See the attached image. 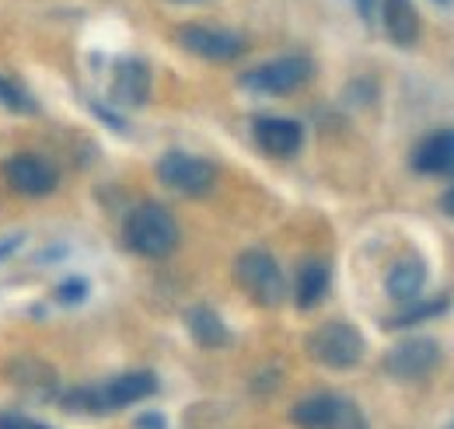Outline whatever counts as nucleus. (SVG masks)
Returning a JSON list of instances; mask_svg holds the SVG:
<instances>
[{
    "label": "nucleus",
    "instance_id": "412c9836",
    "mask_svg": "<svg viewBox=\"0 0 454 429\" xmlns=\"http://www.w3.org/2000/svg\"><path fill=\"white\" fill-rule=\"evenodd\" d=\"M140 426L144 429H165V419H158V416H144V419H140Z\"/></svg>",
    "mask_w": 454,
    "mask_h": 429
},
{
    "label": "nucleus",
    "instance_id": "4468645a",
    "mask_svg": "<svg viewBox=\"0 0 454 429\" xmlns=\"http://www.w3.org/2000/svg\"><path fill=\"white\" fill-rule=\"evenodd\" d=\"M151 95V70L140 59H126L119 63L113 81V98L119 105H144Z\"/></svg>",
    "mask_w": 454,
    "mask_h": 429
},
{
    "label": "nucleus",
    "instance_id": "9b49d317",
    "mask_svg": "<svg viewBox=\"0 0 454 429\" xmlns=\"http://www.w3.org/2000/svg\"><path fill=\"white\" fill-rule=\"evenodd\" d=\"M255 144L273 158H294L304 144V129L284 115H262L255 119Z\"/></svg>",
    "mask_w": 454,
    "mask_h": 429
},
{
    "label": "nucleus",
    "instance_id": "6e6552de",
    "mask_svg": "<svg viewBox=\"0 0 454 429\" xmlns=\"http://www.w3.org/2000/svg\"><path fill=\"white\" fill-rule=\"evenodd\" d=\"M308 81H311V59L308 56H280V59H270V63L248 70L241 77V88L259 91V95H286Z\"/></svg>",
    "mask_w": 454,
    "mask_h": 429
},
{
    "label": "nucleus",
    "instance_id": "6ab92c4d",
    "mask_svg": "<svg viewBox=\"0 0 454 429\" xmlns=\"http://www.w3.org/2000/svg\"><path fill=\"white\" fill-rule=\"evenodd\" d=\"M444 308H448V300H434V304H419V308L412 304V308H405V311H402L398 318H392L388 324H392V328H402V324L423 322V318H434V315H441Z\"/></svg>",
    "mask_w": 454,
    "mask_h": 429
},
{
    "label": "nucleus",
    "instance_id": "f8f14e48",
    "mask_svg": "<svg viewBox=\"0 0 454 429\" xmlns=\"http://www.w3.org/2000/svg\"><path fill=\"white\" fill-rule=\"evenodd\" d=\"M385 286H388V297L392 300H398V304H416L423 297V290H427V262L419 255L398 259L395 266L388 269Z\"/></svg>",
    "mask_w": 454,
    "mask_h": 429
},
{
    "label": "nucleus",
    "instance_id": "b1692460",
    "mask_svg": "<svg viewBox=\"0 0 454 429\" xmlns=\"http://www.w3.org/2000/svg\"><path fill=\"white\" fill-rule=\"evenodd\" d=\"M451 429H454V423H451Z\"/></svg>",
    "mask_w": 454,
    "mask_h": 429
},
{
    "label": "nucleus",
    "instance_id": "f03ea898",
    "mask_svg": "<svg viewBox=\"0 0 454 429\" xmlns=\"http://www.w3.org/2000/svg\"><path fill=\"white\" fill-rule=\"evenodd\" d=\"M158 391V380L147 370H129V374H119L106 384H95V387H81L74 394H67V405L70 409H84V412H119L126 405H137L144 398H151Z\"/></svg>",
    "mask_w": 454,
    "mask_h": 429
},
{
    "label": "nucleus",
    "instance_id": "1a4fd4ad",
    "mask_svg": "<svg viewBox=\"0 0 454 429\" xmlns=\"http://www.w3.org/2000/svg\"><path fill=\"white\" fill-rule=\"evenodd\" d=\"M437 363H441V346L434 339H405L385 356V374H392L395 380H419L434 374Z\"/></svg>",
    "mask_w": 454,
    "mask_h": 429
},
{
    "label": "nucleus",
    "instance_id": "0eeeda50",
    "mask_svg": "<svg viewBox=\"0 0 454 429\" xmlns=\"http://www.w3.org/2000/svg\"><path fill=\"white\" fill-rule=\"evenodd\" d=\"M4 182L28 196V199H39V196H50L59 185V168L46 154H35V151H21L14 158L4 161Z\"/></svg>",
    "mask_w": 454,
    "mask_h": 429
},
{
    "label": "nucleus",
    "instance_id": "5701e85b",
    "mask_svg": "<svg viewBox=\"0 0 454 429\" xmlns=\"http://www.w3.org/2000/svg\"><path fill=\"white\" fill-rule=\"evenodd\" d=\"M437 4H448V0H437Z\"/></svg>",
    "mask_w": 454,
    "mask_h": 429
},
{
    "label": "nucleus",
    "instance_id": "ddd939ff",
    "mask_svg": "<svg viewBox=\"0 0 454 429\" xmlns=\"http://www.w3.org/2000/svg\"><path fill=\"white\" fill-rule=\"evenodd\" d=\"M412 168L423 175H454V129H437L430 133L416 154H412Z\"/></svg>",
    "mask_w": 454,
    "mask_h": 429
},
{
    "label": "nucleus",
    "instance_id": "9d476101",
    "mask_svg": "<svg viewBox=\"0 0 454 429\" xmlns=\"http://www.w3.org/2000/svg\"><path fill=\"white\" fill-rule=\"evenodd\" d=\"M178 43L189 50V53L203 56V59H238L245 53V39L227 32V28H210V25H182L178 28Z\"/></svg>",
    "mask_w": 454,
    "mask_h": 429
},
{
    "label": "nucleus",
    "instance_id": "20e7f679",
    "mask_svg": "<svg viewBox=\"0 0 454 429\" xmlns=\"http://www.w3.org/2000/svg\"><path fill=\"white\" fill-rule=\"evenodd\" d=\"M294 426L301 429H367V416L342 394L322 391L311 398H301L290 412Z\"/></svg>",
    "mask_w": 454,
    "mask_h": 429
},
{
    "label": "nucleus",
    "instance_id": "423d86ee",
    "mask_svg": "<svg viewBox=\"0 0 454 429\" xmlns=\"http://www.w3.org/2000/svg\"><path fill=\"white\" fill-rule=\"evenodd\" d=\"M158 178L178 196H207L217 185V168L207 158H196L185 151H168L158 161Z\"/></svg>",
    "mask_w": 454,
    "mask_h": 429
},
{
    "label": "nucleus",
    "instance_id": "4be33fe9",
    "mask_svg": "<svg viewBox=\"0 0 454 429\" xmlns=\"http://www.w3.org/2000/svg\"><path fill=\"white\" fill-rule=\"evenodd\" d=\"M441 207H444V214L448 216H454V185L444 192V199H441Z\"/></svg>",
    "mask_w": 454,
    "mask_h": 429
},
{
    "label": "nucleus",
    "instance_id": "a211bd4d",
    "mask_svg": "<svg viewBox=\"0 0 454 429\" xmlns=\"http://www.w3.org/2000/svg\"><path fill=\"white\" fill-rule=\"evenodd\" d=\"M0 105L11 108V112H35L32 95L21 84H14L11 77H4V74H0Z\"/></svg>",
    "mask_w": 454,
    "mask_h": 429
},
{
    "label": "nucleus",
    "instance_id": "f3484780",
    "mask_svg": "<svg viewBox=\"0 0 454 429\" xmlns=\"http://www.w3.org/2000/svg\"><path fill=\"white\" fill-rule=\"evenodd\" d=\"M189 332H192L196 342L207 346V349H217V346H224L227 342L224 322H221L210 308H192V311H189Z\"/></svg>",
    "mask_w": 454,
    "mask_h": 429
},
{
    "label": "nucleus",
    "instance_id": "39448f33",
    "mask_svg": "<svg viewBox=\"0 0 454 429\" xmlns=\"http://www.w3.org/2000/svg\"><path fill=\"white\" fill-rule=\"evenodd\" d=\"M308 353L333 370H349L364 356V335L349 322H325L308 335Z\"/></svg>",
    "mask_w": 454,
    "mask_h": 429
},
{
    "label": "nucleus",
    "instance_id": "dca6fc26",
    "mask_svg": "<svg viewBox=\"0 0 454 429\" xmlns=\"http://www.w3.org/2000/svg\"><path fill=\"white\" fill-rule=\"evenodd\" d=\"M325 290H329V266H325V262H315V259L304 262L301 272H297V286H294L297 308H315V304H322Z\"/></svg>",
    "mask_w": 454,
    "mask_h": 429
},
{
    "label": "nucleus",
    "instance_id": "aec40b11",
    "mask_svg": "<svg viewBox=\"0 0 454 429\" xmlns=\"http://www.w3.org/2000/svg\"><path fill=\"white\" fill-rule=\"evenodd\" d=\"M0 429H50L35 419H25V416H0Z\"/></svg>",
    "mask_w": 454,
    "mask_h": 429
},
{
    "label": "nucleus",
    "instance_id": "2eb2a0df",
    "mask_svg": "<svg viewBox=\"0 0 454 429\" xmlns=\"http://www.w3.org/2000/svg\"><path fill=\"white\" fill-rule=\"evenodd\" d=\"M381 21L398 46H412L419 39V14L412 0H381Z\"/></svg>",
    "mask_w": 454,
    "mask_h": 429
},
{
    "label": "nucleus",
    "instance_id": "7ed1b4c3",
    "mask_svg": "<svg viewBox=\"0 0 454 429\" xmlns=\"http://www.w3.org/2000/svg\"><path fill=\"white\" fill-rule=\"evenodd\" d=\"M234 279H238L241 290H245L255 304H262V308H277L286 297L284 272L277 266V259H273L270 252H262V248H248V252L238 255V262H234Z\"/></svg>",
    "mask_w": 454,
    "mask_h": 429
},
{
    "label": "nucleus",
    "instance_id": "f257e3e1",
    "mask_svg": "<svg viewBox=\"0 0 454 429\" xmlns=\"http://www.w3.org/2000/svg\"><path fill=\"white\" fill-rule=\"evenodd\" d=\"M178 223L161 203H140L126 214L122 223V241L129 252L144 255V259H165L178 248Z\"/></svg>",
    "mask_w": 454,
    "mask_h": 429
}]
</instances>
